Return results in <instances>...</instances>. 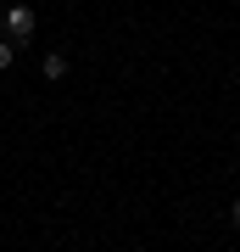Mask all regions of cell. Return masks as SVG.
<instances>
[{
    "label": "cell",
    "instance_id": "1",
    "mask_svg": "<svg viewBox=\"0 0 240 252\" xmlns=\"http://www.w3.org/2000/svg\"><path fill=\"white\" fill-rule=\"evenodd\" d=\"M0 28H6V39L11 45H28V39L39 34V17H34V6H6V17H0Z\"/></svg>",
    "mask_w": 240,
    "mask_h": 252
},
{
    "label": "cell",
    "instance_id": "2",
    "mask_svg": "<svg viewBox=\"0 0 240 252\" xmlns=\"http://www.w3.org/2000/svg\"><path fill=\"white\" fill-rule=\"evenodd\" d=\"M45 79H51V84H62V79H67V56H62V51L45 56Z\"/></svg>",
    "mask_w": 240,
    "mask_h": 252
},
{
    "label": "cell",
    "instance_id": "3",
    "mask_svg": "<svg viewBox=\"0 0 240 252\" xmlns=\"http://www.w3.org/2000/svg\"><path fill=\"white\" fill-rule=\"evenodd\" d=\"M11 62H17V45H11V39H6V34H0V73H6Z\"/></svg>",
    "mask_w": 240,
    "mask_h": 252
},
{
    "label": "cell",
    "instance_id": "4",
    "mask_svg": "<svg viewBox=\"0 0 240 252\" xmlns=\"http://www.w3.org/2000/svg\"><path fill=\"white\" fill-rule=\"evenodd\" d=\"M229 219H235V230H240V202H235V207H229Z\"/></svg>",
    "mask_w": 240,
    "mask_h": 252
}]
</instances>
